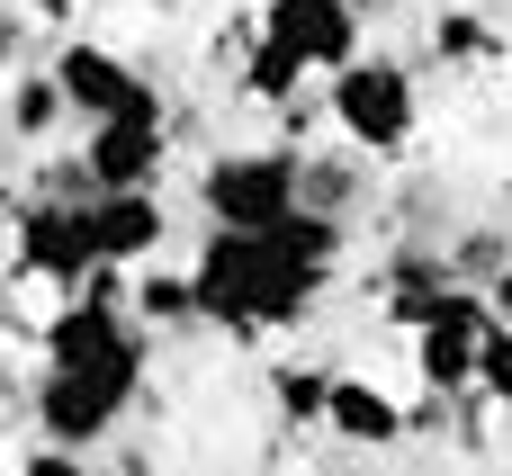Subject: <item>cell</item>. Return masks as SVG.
<instances>
[{"instance_id": "6", "label": "cell", "mask_w": 512, "mask_h": 476, "mask_svg": "<svg viewBox=\"0 0 512 476\" xmlns=\"http://www.w3.org/2000/svg\"><path fill=\"white\" fill-rule=\"evenodd\" d=\"M162 162H171V117H162V99L81 135V189H90V198H117V189H162Z\"/></svg>"}, {"instance_id": "11", "label": "cell", "mask_w": 512, "mask_h": 476, "mask_svg": "<svg viewBox=\"0 0 512 476\" xmlns=\"http://www.w3.org/2000/svg\"><path fill=\"white\" fill-rule=\"evenodd\" d=\"M324 423H333V441H351V450H387V441L405 432V405H396L387 387H369V378H333V387H324Z\"/></svg>"}, {"instance_id": "1", "label": "cell", "mask_w": 512, "mask_h": 476, "mask_svg": "<svg viewBox=\"0 0 512 476\" xmlns=\"http://www.w3.org/2000/svg\"><path fill=\"white\" fill-rule=\"evenodd\" d=\"M324 279H333V270L288 261L270 234H207L198 261H189L198 324H225V333H261V324H297V315H315Z\"/></svg>"}, {"instance_id": "18", "label": "cell", "mask_w": 512, "mask_h": 476, "mask_svg": "<svg viewBox=\"0 0 512 476\" xmlns=\"http://www.w3.org/2000/svg\"><path fill=\"white\" fill-rule=\"evenodd\" d=\"M18 476H90V468H81L72 450H36V459H27V468H18Z\"/></svg>"}, {"instance_id": "16", "label": "cell", "mask_w": 512, "mask_h": 476, "mask_svg": "<svg viewBox=\"0 0 512 476\" xmlns=\"http://www.w3.org/2000/svg\"><path fill=\"white\" fill-rule=\"evenodd\" d=\"M432 45H441L450 63H477V54H495V27H486L477 9H450V18L432 27Z\"/></svg>"}, {"instance_id": "4", "label": "cell", "mask_w": 512, "mask_h": 476, "mask_svg": "<svg viewBox=\"0 0 512 476\" xmlns=\"http://www.w3.org/2000/svg\"><path fill=\"white\" fill-rule=\"evenodd\" d=\"M198 207L216 216V234H270L279 216H297V153H216L198 171Z\"/></svg>"}, {"instance_id": "12", "label": "cell", "mask_w": 512, "mask_h": 476, "mask_svg": "<svg viewBox=\"0 0 512 476\" xmlns=\"http://www.w3.org/2000/svg\"><path fill=\"white\" fill-rule=\"evenodd\" d=\"M297 81H306V54L252 27V54H243V99H270V108H279V99H297Z\"/></svg>"}, {"instance_id": "17", "label": "cell", "mask_w": 512, "mask_h": 476, "mask_svg": "<svg viewBox=\"0 0 512 476\" xmlns=\"http://www.w3.org/2000/svg\"><path fill=\"white\" fill-rule=\"evenodd\" d=\"M477 396L512 405V324H486V342H477Z\"/></svg>"}, {"instance_id": "2", "label": "cell", "mask_w": 512, "mask_h": 476, "mask_svg": "<svg viewBox=\"0 0 512 476\" xmlns=\"http://www.w3.org/2000/svg\"><path fill=\"white\" fill-rule=\"evenodd\" d=\"M135 396H144V351L135 360H108V369H45L36 378V432H45V450H99L126 414H135Z\"/></svg>"}, {"instance_id": "5", "label": "cell", "mask_w": 512, "mask_h": 476, "mask_svg": "<svg viewBox=\"0 0 512 476\" xmlns=\"http://www.w3.org/2000/svg\"><path fill=\"white\" fill-rule=\"evenodd\" d=\"M414 117H423V99H414V72H405V63H387V54H351V63L333 72V126H342L351 144L396 153V144L414 135Z\"/></svg>"}, {"instance_id": "13", "label": "cell", "mask_w": 512, "mask_h": 476, "mask_svg": "<svg viewBox=\"0 0 512 476\" xmlns=\"http://www.w3.org/2000/svg\"><path fill=\"white\" fill-rule=\"evenodd\" d=\"M0 117H9V135H18V144L54 135V126H63V90H54V72H18V81L0 90Z\"/></svg>"}, {"instance_id": "15", "label": "cell", "mask_w": 512, "mask_h": 476, "mask_svg": "<svg viewBox=\"0 0 512 476\" xmlns=\"http://www.w3.org/2000/svg\"><path fill=\"white\" fill-rule=\"evenodd\" d=\"M324 387H333V369H270V405L288 414V423H324Z\"/></svg>"}, {"instance_id": "3", "label": "cell", "mask_w": 512, "mask_h": 476, "mask_svg": "<svg viewBox=\"0 0 512 476\" xmlns=\"http://www.w3.org/2000/svg\"><path fill=\"white\" fill-rule=\"evenodd\" d=\"M9 270L81 297L99 279V243H90V198H27L9 207Z\"/></svg>"}, {"instance_id": "19", "label": "cell", "mask_w": 512, "mask_h": 476, "mask_svg": "<svg viewBox=\"0 0 512 476\" xmlns=\"http://www.w3.org/2000/svg\"><path fill=\"white\" fill-rule=\"evenodd\" d=\"M486 315H495V324H512V270H495V297H486Z\"/></svg>"}, {"instance_id": "10", "label": "cell", "mask_w": 512, "mask_h": 476, "mask_svg": "<svg viewBox=\"0 0 512 476\" xmlns=\"http://www.w3.org/2000/svg\"><path fill=\"white\" fill-rule=\"evenodd\" d=\"M171 234L162 216V189H117V198H90V243H99V270H126V261H153Z\"/></svg>"}, {"instance_id": "8", "label": "cell", "mask_w": 512, "mask_h": 476, "mask_svg": "<svg viewBox=\"0 0 512 476\" xmlns=\"http://www.w3.org/2000/svg\"><path fill=\"white\" fill-rule=\"evenodd\" d=\"M54 90H63V117H81V126H108V117H135V108H153V81L126 63V54H108V45H63L54 54Z\"/></svg>"}, {"instance_id": "14", "label": "cell", "mask_w": 512, "mask_h": 476, "mask_svg": "<svg viewBox=\"0 0 512 476\" xmlns=\"http://www.w3.org/2000/svg\"><path fill=\"white\" fill-rule=\"evenodd\" d=\"M135 324H162V333H189L198 324V297H189V270H144V288L126 297Z\"/></svg>"}, {"instance_id": "9", "label": "cell", "mask_w": 512, "mask_h": 476, "mask_svg": "<svg viewBox=\"0 0 512 476\" xmlns=\"http://www.w3.org/2000/svg\"><path fill=\"white\" fill-rule=\"evenodd\" d=\"M261 36L297 45V54H306V72H315V63H333V72H342V63L360 54V0H270Z\"/></svg>"}, {"instance_id": "7", "label": "cell", "mask_w": 512, "mask_h": 476, "mask_svg": "<svg viewBox=\"0 0 512 476\" xmlns=\"http://www.w3.org/2000/svg\"><path fill=\"white\" fill-rule=\"evenodd\" d=\"M135 351H144V333H135V315L108 279H90L81 297H63L45 315V369H108V360H135Z\"/></svg>"}]
</instances>
